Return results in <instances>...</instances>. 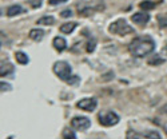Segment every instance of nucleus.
Listing matches in <instances>:
<instances>
[{
  "label": "nucleus",
  "mask_w": 167,
  "mask_h": 139,
  "mask_svg": "<svg viewBox=\"0 0 167 139\" xmlns=\"http://www.w3.org/2000/svg\"><path fill=\"white\" fill-rule=\"evenodd\" d=\"M63 138H76V135H75V133H73V131H71V130H68V128H67V130L64 131V133H63Z\"/></svg>",
  "instance_id": "obj_19"
},
{
  "label": "nucleus",
  "mask_w": 167,
  "mask_h": 139,
  "mask_svg": "<svg viewBox=\"0 0 167 139\" xmlns=\"http://www.w3.org/2000/svg\"><path fill=\"white\" fill-rule=\"evenodd\" d=\"M127 138H143L145 135H142V134H135V133H128L126 135Z\"/></svg>",
  "instance_id": "obj_24"
},
{
  "label": "nucleus",
  "mask_w": 167,
  "mask_h": 139,
  "mask_svg": "<svg viewBox=\"0 0 167 139\" xmlns=\"http://www.w3.org/2000/svg\"><path fill=\"white\" fill-rule=\"evenodd\" d=\"M165 60L162 59V57H159L158 55H155L154 56V59H150L148 60V64H152V66H156V64H160V63H163Z\"/></svg>",
  "instance_id": "obj_17"
},
{
  "label": "nucleus",
  "mask_w": 167,
  "mask_h": 139,
  "mask_svg": "<svg viewBox=\"0 0 167 139\" xmlns=\"http://www.w3.org/2000/svg\"><path fill=\"white\" fill-rule=\"evenodd\" d=\"M158 22H159V26L160 27H167V16L159 15L158 16Z\"/></svg>",
  "instance_id": "obj_18"
},
{
  "label": "nucleus",
  "mask_w": 167,
  "mask_h": 139,
  "mask_svg": "<svg viewBox=\"0 0 167 139\" xmlns=\"http://www.w3.org/2000/svg\"><path fill=\"white\" fill-rule=\"evenodd\" d=\"M160 111H162V113H165V114H167V104H163V107L160 108Z\"/></svg>",
  "instance_id": "obj_27"
},
{
  "label": "nucleus",
  "mask_w": 167,
  "mask_h": 139,
  "mask_svg": "<svg viewBox=\"0 0 167 139\" xmlns=\"http://www.w3.org/2000/svg\"><path fill=\"white\" fill-rule=\"evenodd\" d=\"M53 47H55L56 50L59 51V52H62L63 50L67 47V43H66V40L63 39V38H60V36H58V38H55L53 39Z\"/></svg>",
  "instance_id": "obj_10"
},
{
  "label": "nucleus",
  "mask_w": 167,
  "mask_h": 139,
  "mask_svg": "<svg viewBox=\"0 0 167 139\" xmlns=\"http://www.w3.org/2000/svg\"><path fill=\"white\" fill-rule=\"evenodd\" d=\"M131 20L134 23H138V24H146L150 20V16L146 12H138V13H134L131 16Z\"/></svg>",
  "instance_id": "obj_7"
},
{
  "label": "nucleus",
  "mask_w": 167,
  "mask_h": 139,
  "mask_svg": "<svg viewBox=\"0 0 167 139\" xmlns=\"http://www.w3.org/2000/svg\"><path fill=\"white\" fill-rule=\"evenodd\" d=\"M98 119L100 122V124H103L106 127H111V126H115L119 122V116L114 111H106V113L99 114Z\"/></svg>",
  "instance_id": "obj_4"
},
{
  "label": "nucleus",
  "mask_w": 167,
  "mask_h": 139,
  "mask_svg": "<svg viewBox=\"0 0 167 139\" xmlns=\"http://www.w3.org/2000/svg\"><path fill=\"white\" fill-rule=\"evenodd\" d=\"M80 15L82 16H88V15H92V12L95 11L94 8H90V7H86V8H80Z\"/></svg>",
  "instance_id": "obj_16"
},
{
  "label": "nucleus",
  "mask_w": 167,
  "mask_h": 139,
  "mask_svg": "<svg viewBox=\"0 0 167 139\" xmlns=\"http://www.w3.org/2000/svg\"><path fill=\"white\" fill-rule=\"evenodd\" d=\"M154 48H155V43L150 36H139L135 38L130 44V51L134 56L142 57L148 54H151Z\"/></svg>",
  "instance_id": "obj_1"
},
{
  "label": "nucleus",
  "mask_w": 167,
  "mask_h": 139,
  "mask_svg": "<svg viewBox=\"0 0 167 139\" xmlns=\"http://www.w3.org/2000/svg\"><path fill=\"white\" fill-rule=\"evenodd\" d=\"M9 90H11V86L8 83L2 82V91H9Z\"/></svg>",
  "instance_id": "obj_26"
},
{
  "label": "nucleus",
  "mask_w": 167,
  "mask_h": 139,
  "mask_svg": "<svg viewBox=\"0 0 167 139\" xmlns=\"http://www.w3.org/2000/svg\"><path fill=\"white\" fill-rule=\"evenodd\" d=\"M60 16H62V18H71L72 16L71 9H64V11H62L60 12Z\"/></svg>",
  "instance_id": "obj_21"
},
{
  "label": "nucleus",
  "mask_w": 167,
  "mask_h": 139,
  "mask_svg": "<svg viewBox=\"0 0 167 139\" xmlns=\"http://www.w3.org/2000/svg\"><path fill=\"white\" fill-rule=\"evenodd\" d=\"M15 57H16V60H18V63H20V64L28 63V56H27L24 52H22V51H18V52L15 54Z\"/></svg>",
  "instance_id": "obj_14"
},
{
  "label": "nucleus",
  "mask_w": 167,
  "mask_h": 139,
  "mask_svg": "<svg viewBox=\"0 0 167 139\" xmlns=\"http://www.w3.org/2000/svg\"><path fill=\"white\" fill-rule=\"evenodd\" d=\"M53 72L58 75L62 80L68 82V79L71 78V66L67 62H56L53 64Z\"/></svg>",
  "instance_id": "obj_3"
},
{
  "label": "nucleus",
  "mask_w": 167,
  "mask_h": 139,
  "mask_svg": "<svg viewBox=\"0 0 167 139\" xmlns=\"http://www.w3.org/2000/svg\"><path fill=\"white\" fill-rule=\"evenodd\" d=\"M145 138H155V139H159L160 135L158 133H155V131H150V133L145 134Z\"/></svg>",
  "instance_id": "obj_20"
},
{
  "label": "nucleus",
  "mask_w": 167,
  "mask_h": 139,
  "mask_svg": "<svg viewBox=\"0 0 167 139\" xmlns=\"http://www.w3.org/2000/svg\"><path fill=\"white\" fill-rule=\"evenodd\" d=\"M29 38L35 42H40L43 38H44V31L40 28H35V30H31L29 31Z\"/></svg>",
  "instance_id": "obj_8"
},
{
  "label": "nucleus",
  "mask_w": 167,
  "mask_h": 139,
  "mask_svg": "<svg viewBox=\"0 0 167 139\" xmlns=\"http://www.w3.org/2000/svg\"><path fill=\"white\" fill-rule=\"evenodd\" d=\"M76 23L75 22H70V23H64L63 26H60V32L63 33H71L73 30L76 28Z\"/></svg>",
  "instance_id": "obj_9"
},
{
  "label": "nucleus",
  "mask_w": 167,
  "mask_h": 139,
  "mask_svg": "<svg viewBox=\"0 0 167 139\" xmlns=\"http://www.w3.org/2000/svg\"><path fill=\"white\" fill-rule=\"evenodd\" d=\"M155 7V3L154 2H150V0H145V2L139 3V8L145 9V11H148V9H152Z\"/></svg>",
  "instance_id": "obj_15"
},
{
  "label": "nucleus",
  "mask_w": 167,
  "mask_h": 139,
  "mask_svg": "<svg viewBox=\"0 0 167 139\" xmlns=\"http://www.w3.org/2000/svg\"><path fill=\"white\" fill-rule=\"evenodd\" d=\"M12 71H13V67L9 63H2V71H0V75L2 76L9 75Z\"/></svg>",
  "instance_id": "obj_13"
},
{
  "label": "nucleus",
  "mask_w": 167,
  "mask_h": 139,
  "mask_svg": "<svg viewBox=\"0 0 167 139\" xmlns=\"http://www.w3.org/2000/svg\"><path fill=\"white\" fill-rule=\"evenodd\" d=\"M76 106L80 110H84V111H94L98 106V100L95 98H84V99L79 100L76 103Z\"/></svg>",
  "instance_id": "obj_6"
},
{
  "label": "nucleus",
  "mask_w": 167,
  "mask_h": 139,
  "mask_svg": "<svg viewBox=\"0 0 167 139\" xmlns=\"http://www.w3.org/2000/svg\"><path fill=\"white\" fill-rule=\"evenodd\" d=\"M36 23L40 26H52L53 23H55V19H53L52 16H43V18H40Z\"/></svg>",
  "instance_id": "obj_12"
},
{
  "label": "nucleus",
  "mask_w": 167,
  "mask_h": 139,
  "mask_svg": "<svg viewBox=\"0 0 167 139\" xmlns=\"http://www.w3.org/2000/svg\"><path fill=\"white\" fill-rule=\"evenodd\" d=\"M71 126L75 128V130L84 131L91 126V122H90V119L88 118H86V116H75L71 120Z\"/></svg>",
  "instance_id": "obj_5"
},
{
  "label": "nucleus",
  "mask_w": 167,
  "mask_h": 139,
  "mask_svg": "<svg viewBox=\"0 0 167 139\" xmlns=\"http://www.w3.org/2000/svg\"><path fill=\"white\" fill-rule=\"evenodd\" d=\"M67 2V0H49V4L51 5H58V4H62V3Z\"/></svg>",
  "instance_id": "obj_25"
},
{
  "label": "nucleus",
  "mask_w": 167,
  "mask_h": 139,
  "mask_svg": "<svg viewBox=\"0 0 167 139\" xmlns=\"http://www.w3.org/2000/svg\"><path fill=\"white\" fill-rule=\"evenodd\" d=\"M26 12L24 9H23V7L20 5H11L8 9H7V15L8 16H16V15H20V13Z\"/></svg>",
  "instance_id": "obj_11"
},
{
  "label": "nucleus",
  "mask_w": 167,
  "mask_h": 139,
  "mask_svg": "<svg viewBox=\"0 0 167 139\" xmlns=\"http://www.w3.org/2000/svg\"><path fill=\"white\" fill-rule=\"evenodd\" d=\"M103 76H104V78H102V79H100V80H102V82H106V80H111L112 79V78H114V72H108V74H104V75H103Z\"/></svg>",
  "instance_id": "obj_22"
},
{
  "label": "nucleus",
  "mask_w": 167,
  "mask_h": 139,
  "mask_svg": "<svg viewBox=\"0 0 167 139\" xmlns=\"http://www.w3.org/2000/svg\"><path fill=\"white\" fill-rule=\"evenodd\" d=\"M108 31L111 33H115V35H127V33H134L135 32V30H134L131 26L127 24L126 20L120 19V20L114 22L110 26Z\"/></svg>",
  "instance_id": "obj_2"
},
{
  "label": "nucleus",
  "mask_w": 167,
  "mask_h": 139,
  "mask_svg": "<svg viewBox=\"0 0 167 139\" xmlns=\"http://www.w3.org/2000/svg\"><path fill=\"white\" fill-rule=\"evenodd\" d=\"M94 48H95V40H91V42L87 44V51H88V52H92Z\"/></svg>",
  "instance_id": "obj_23"
}]
</instances>
